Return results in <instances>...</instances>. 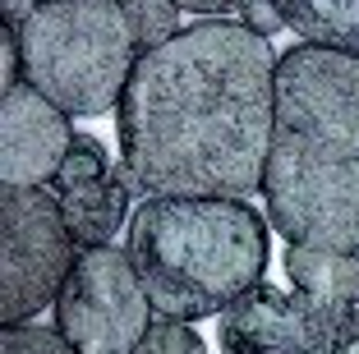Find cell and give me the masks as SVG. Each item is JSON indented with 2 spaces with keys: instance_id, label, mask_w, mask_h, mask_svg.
Wrapping results in <instances>:
<instances>
[{
  "instance_id": "6da1fadb",
  "label": "cell",
  "mask_w": 359,
  "mask_h": 354,
  "mask_svg": "<svg viewBox=\"0 0 359 354\" xmlns=\"http://www.w3.org/2000/svg\"><path fill=\"white\" fill-rule=\"evenodd\" d=\"M276 143V55L244 23H184L120 97L125 175L148 198H244Z\"/></svg>"
},
{
  "instance_id": "7a4b0ae2",
  "label": "cell",
  "mask_w": 359,
  "mask_h": 354,
  "mask_svg": "<svg viewBox=\"0 0 359 354\" xmlns=\"http://www.w3.org/2000/svg\"><path fill=\"white\" fill-rule=\"evenodd\" d=\"M125 253L161 318H222L263 281L267 221L244 198H143Z\"/></svg>"
},
{
  "instance_id": "3957f363",
  "label": "cell",
  "mask_w": 359,
  "mask_h": 354,
  "mask_svg": "<svg viewBox=\"0 0 359 354\" xmlns=\"http://www.w3.org/2000/svg\"><path fill=\"white\" fill-rule=\"evenodd\" d=\"M23 83L65 115L120 106L138 46L120 0H42L19 32Z\"/></svg>"
},
{
  "instance_id": "277c9868",
  "label": "cell",
  "mask_w": 359,
  "mask_h": 354,
  "mask_svg": "<svg viewBox=\"0 0 359 354\" xmlns=\"http://www.w3.org/2000/svg\"><path fill=\"white\" fill-rule=\"evenodd\" d=\"M267 221L304 249L359 253V156L276 134L263 170Z\"/></svg>"
},
{
  "instance_id": "5b68a950",
  "label": "cell",
  "mask_w": 359,
  "mask_h": 354,
  "mask_svg": "<svg viewBox=\"0 0 359 354\" xmlns=\"http://www.w3.org/2000/svg\"><path fill=\"white\" fill-rule=\"evenodd\" d=\"M79 244L60 217V193L5 189L0 198V318L5 327L28 322L55 304Z\"/></svg>"
},
{
  "instance_id": "8992f818",
  "label": "cell",
  "mask_w": 359,
  "mask_h": 354,
  "mask_svg": "<svg viewBox=\"0 0 359 354\" xmlns=\"http://www.w3.org/2000/svg\"><path fill=\"white\" fill-rule=\"evenodd\" d=\"M152 299L125 249H79L74 267L55 294V327L79 354H134L148 336Z\"/></svg>"
},
{
  "instance_id": "52a82bcc",
  "label": "cell",
  "mask_w": 359,
  "mask_h": 354,
  "mask_svg": "<svg viewBox=\"0 0 359 354\" xmlns=\"http://www.w3.org/2000/svg\"><path fill=\"white\" fill-rule=\"evenodd\" d=\"M276 134L359 156V51L295 42L276 55Z\"/></svg>"
},
{
  "instance_id": "ba28073f",
  "label": "cell",
  "mask_w": 359,
  "mask_h": 354,
  "mask_svg": "<svg viewBox=\"0 0 359 354\" xmlns=\"http://www.w3.org/2000/svg\"><path fill=\"white\" fill-rule=\"evenodd\" d=\"M359 336V322L337 318L299 290H276L258 281L217 318V341L226 354H337Z\"/></svg>"
},
{
  "instance_id": "9c48e42d",
  "label": "cell",
  "mask_w": 359,
  "mask_h": 354,
  "mask_svg": "<svg viewBox=\"0 0 359 354\" xmlns=\"http://www.w3.org/2000/svg\"><path fill=\"white\" fill-rule=\"evenodd\" d=\"M69 115L55 111L28 83L5 88L0 102V179L5 189H42L60 175V161L74 143Z\"/></svg>"
},
{
  "instance_id": "30bf717a",
  "label": "cell",
  "mask_w": 359,
  "mask_h": 354,
  "mask_svg": "<svg viewBox=\"0 0 359 354\" xmlns=\"http://www.w3.org/2000/svg\"><path fill=\"white\" fill-rule=\"evenodd\" d=\"M285 276L295 281L299 294L318 299L337 318L359 322V253H337V249H285Z\"/></svg>"
},
{
  "instance_id": "8fae6325",
  "label": "cell",
  "mask_w": 359,
  "mask_h": 354,
  "mask_svg": "<svg viewBox=\"0 0 359 354\" xmlns=\"http://www.w3.org/2000/svg\"><path fill=\"white\" fill-rule=\"evenodd\" d=\"M129 193H134V184H129L125 170H111L106 179L83 184V189H65L60 193V217H65V226H69L79 249H102V244H111V235H116L129 217Z\"/></svg>"
},
{
  "instance_id": "7c38bea8",
  "label": "cell",
  "mask_w": 359,
  "mask_h": 354,
  "mask_svg": "<svg viewBox=\"0 0 359 354\" xmlns=\"http://www.w3.org/2000/svg\"><path fill=\"white\" fill-rule=\"evenodd\" d=\"M276 10L299 42L359 51V0H276Z\"/></svg>"
},
{
  "instance_id": "4fadbf2b",
  "label": "cell",
  "mask_w": 359,
  "mask_h": 354,
  "mask_svg": "<svg viewBox=\"0 0 359 354\" xmlns=\"http://www.w3.org/2000/svg\"><path fill=\"white\" fill-rule=\"evenodd\" d=\"M120 5H125V19H129V32H134L138 55L170 42L175 32H184L175 0H120Z\"/></svg>"
},
{
  "instance_id": "5bb4252c",
  "label": "cell",
  "mask_w": 359,
  "mask_h": 354,
  "mask_svg": "<svg viewBox=\"0 0 359 354\" xmlns=\"http://www.w3.org/2000/svg\"><path fill=\"white\" fill-rule=\"evenodd\" d=\"M111 175V161H106V147L97 143V138L79 134L74 143H69V152H65L60 161V175H55V189H83V184H97V179Z\"/></svg>"
},
{
  "instance_id": "9a60e30c",
  "label": "cell",
  "mask_w": 359,
  "mask_h": 354,
  "mask_svg": "<svg viewBox=\"0 0 359 354\" xmlns=\"http://www.w3.org/2000/svg\"><path fill=\"white\" fill-rule=\"evenodd\" d=\"M0 354H79V350L65 341L60 327L19 322V327H5V336H0Z\"/></svg>"
},
{
  "instance_id": "2e32d148",
  "label": "cell",
  "mask_w": 359,
  "mask_h": 354,
  "mask_svg": "<svg viewBox=\"0 0 359 354\" xmlns=\"http://www.w3.org/2000/svg\"><path fill=\"white\" fill-rule=\"evenodd\" d=\"M134 354H208L203 350V336L189 322H175V318H157L148 327V336L138 341Z\"/></svg>"
},
{
  "instance_id": "e0dca14e",
  "label": "cell",
  "mask_w": 359,
  "mask_h": 354,
  "mask_svg": "<svg viewBox=\"0 0 359 354\" xmlns=\"http://www.w3.org/2000/svg\"><path fill=\"white\" fill-rule=\"evenodd\" d=\"M240 23L249 32H258V37H272L276 28H285L276 0H244V5H240Z\"/></svg>"
},
{
  "instance_id": "ac0fdd59",
  "label": "cell",
  "mask_w": 359,
  "mask_h": 354,
  "mask_svg": "<svg viewBox=\"0 0 359 354\" xmlns=\"http://www.w3.org/2000/svg\"><path fill=\"white\" fill-rule=\"evenodd\" d=\"M180 10H189V14H208V19H217V14H231V10H240L244 0H175Z\"/></svg>"
},
{
  "instance_id": "d6986e66",
  "label": "cell",
  "mask_w": 359,
  "mask_h": 354,
  "mask_svg": "<svg viewBox=\"0 0 359 354\" xmlns=\"http://www.w3.org/2000/svg\"><path fill=\"white\" fill-rule=\"evenodd\" d=\"M37 5H42V0H5V28L23 32V23L37 14Z\"/></svg>"
},
{
  "instance_id": "ffe728a7",
  "label": "cell",
  "mask_w": 359,
  "mask_h": 354,
  "mask_svg": "<svg viewBox=\"0 0 359 354\" xmlns=\"http://www.w3.org/2000/svg\"><path fill=\"white\" fill-rule=\"evenodd\" d=\"M337 354H359V336H350V341H346V345H341V350H337Z\"/></svg>"
}]
</instances>
